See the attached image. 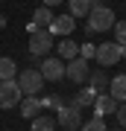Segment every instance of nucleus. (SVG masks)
<instances>
[{
    "label": "nucleus",
    "mask_w": 126,
    "mask_h": 131,
    "mask_svg": "<svg viewBox=\"0 0 126 131\" xmlns=\"http://www.w3.org/2000/svg\"><path fill=\"white\" fill-rule=\"evenodd\" d=\"M114 24H117V18H114V12L108 6H94L88 12V32H106Z\"/></svg>",
    "instance_id": "nucleus-1"
},
{
    "label": "nucleus",
    "mask_w": 126,
    "mask_h": 131,
    "mask_svg": "<svg viewBox=\"0 0 126 131\" xmlns=\"http://www.w3.org/2000/svg\"><path fill=\"white\" fill-rule=\"evenodd\" d=\"M15 82H18V88H21L23 96H38L41 88H44V76L38 73V70H32V67H29V70H21Z\"/></svg>",
    "instance_id": "nucleus-2"
},
{
    "label": "nucleus",
    "mask_w": 126,
    "mask_h": 131,
    "mask_svg": "<svg viewBox=\"0 0 126 131\" xmlns=\"http://www.w3.org/2000/svg\"><path fill=\"white\" fill-rule=\"evenodd\" d=\"M53 47V35L50 29H32L29 32V56L32 58H44Z\"/></svg>",
    "instance_id": "nucleus-3"
},
{
    "label": "nucleus",
    "mask_w": 126,
    "mask_h": 131,
    "mask_svg": "<svg viewBox=\"0 0 126 131\" xmlns=\"http://www.w3.org/2000/svg\"><path fill=\"white\" fill-rule=\"evenodd\" d=\"M21 99H23V93H21V88H18V82H15V79L0 82V108H3V111H9V108H18Z\"/></svg>",
    "instance_id": "nucleus-4"
},
{
    "label": "nucleus",
    "mask_w": 126,
    "mask_h": 131,
    "mask_svg": "<svg viewBox=\"0 0 126 131\" xmlns=\"http://www.w3.org/2000/svg\"><path fill=\"white\" fill-rule=\"evenodd\" d=\"M88 73H91V67H88V61H85L82 56L65 61V79H70V82L79 84V82H88Z\"/></svg>",
    "instance_id": "nucleus-5"
},
{
    "label": "nucleus",
    "mask_w": 126,
    "mask_h": 131,
    "mask_svg": "<svg viewBox=\"0 0 126 131\" xmlns=\"http://www.w3.org/2000/svg\"><path fill=\"white\" fill-rule=\"evenodd\" d=\"M94 58L100 61V67H114L117 61H120V44H117V41H106V44H100L97 52H94Z\"/></svg>",
    "instance_id": "nucleus-6"
},
{
    "label": "nucleus",
    "mask_w": 126,
    "mask_h": 131,
    "mask_svg": "<svg viewBox=\"0 0 126 131\" xmlns=\"http://www.w3.org/2000/svg\"><path fill=\"white\" fill-rule=\"evenodd\" d=\"M38 73L44 76V82H59V79H65V61L59 56L56 58H44L41 67H38Z\"/></svg>",
    "instance_id": "nucleus-7"
},
{
    "label": "nucleus",
    "mask_w": 126,
    "mask_h": 131,
    "mask_svg": "<svg viewBox=\"0 0 126 131\" xmlns=\"http://www.w3.org/2000/svg\"><path fill=\"white\" fill-rule=\"evenodd\" d=\"M56 122H59L62 128H68V131L79 128V125H82V119H79V108H76V105H62L59 111H56Z\"/></svg>",
    "instance_id": "nucleus-8"
},
{
    "label": "nucleus",
    "mask_w": 126,
    "mask_h": 131,
    "mask_svg": "<svg viewBox=\"0 0 126 131\" xmlns=\"http://www.w3.org/2000/svg\"><path fill=\"white\" fill-rule=\"evenodd\" d=\"M117 105H120V102H117L112 93H97V99H94V105H91V108H94V114L103 119L106 114H114V111H117Z\"/></svg>",
    "instance_id": "nucleus-9"
},
{
    "label": "nucleus",
    "mask_w": 126,
    "mask_h": 131,
    "mask_svg": "<svg viewBox=\"0 0 126 131\" xmlns=\"http://www.w3.org/2000/svg\"><path fill=\"white\" fill-rule=\"evenodd\" d=\"M73 26H76V20H73V15H59V18H53V24H50V35H62V38H68L70 32H73Z\"/></svg>",
    "instance_id": "nucleus-10"
},
{
    "label": "nucleus",
    "mask_w": 126,
    "mask_h": 131,
    "mask_svg": "<svg viewBox=\"0 0 126 131\" xmlns=\"http://www.w3.org/2000/svg\"><path fill=\"white\" fill-rule=\"evenodd\" d=\"M53 18H56V15L47 9V6H38V9L32 12V20H29V32H32V29H50Z\"/></svg>",
    "instance_id": "nucleus-11"
},
{
    "label": "nucleus",
    "mask_w": 126,
    "mask_h": 131,
    "mask_svg": "<svg viewBox=\"0 0 126 131\" xmlns=\"http://www.w3.org/2000/svg\"><path fill=\"white\" fill-rule=\"evenodd\" d=\"M108 76H106V67H100V70H91L88 73V88L91 90H97V93H103V90L108 88Z\"/></svg>",
    "instance_id": "nucleus-12"
},
{
    "label": "nucleus",
    "mask_w": 126,
    "mask_h": 131,
    "mask_svg": "<svg viewBox=\"0 0 126 131\" xmlns=\"http://www.w3.org/2000/svg\"><path fill=\"white\" fill-rule=\"evenodd\" d=\"M18 108H21V117H27V119H32L38 111H41V99L38 96H23L21 102H18Z\"/></svg>",
    "instance_id": "nucleus-13"
},
{
    "label": "nucleus",
    "mask_w": 126,
    "mask_h": 131,
    "mask_svg": "<svg viewBox=\"0 0 126 131\" xmlns=\"http://www.w3.org/2000/svg\"><path fill=\"white\" fill-rule=\"evenodd\" d=\"M76 56H79V44H76V41H70V38L59 41V58L62 61H70V58H76Z\"/></svg>",
    "instance_id": "nucleus-14"
},
{
    "label": "nucleus",
    "mask_w": 126,
    "mask_h": 131,
    "mask_svg": "<svg viewBox=\"0 0 126 131\" xmlns=\"http://www.w3.org/2000/svg\"><path fill=\"white\" fill-rule=\"evenodd\" d=\"M108 93H112L117 102H126V76H114L108 82Z\"/></svg>",
    "instance_id": "nucleus-15"
},
{
    "label": "nucleus",
    "mask_w": 126,
    "mask_h": 131,
    "mask_svg": "<svg viewBox=\"0 0 126 131\" xmlns=\"http://www.w3.org/2000/svg\"><path fill=\"white\" fill-rule=\"evenodd\" d=\"M94 99H97V90L85 88V90H76V96H73V105L82 111V108H91V105H94Z\"/></svg>",
    "instance_id": "nucleus-16"
},
{
    "label": "nucleus",
    "mask_w": 126,
    "mask_h": 131,
    "mask_svg": "<svg viewBox=\"0 0 126 131\" xmlns=\"http://www.w3.org/2000/svg\"><path fill=\"white\" fill-rule=\"evenodd\" d=\"M29 131H56V119L50 114H38V117H32V128Z\"/></svg>",
    "instance_id": "nucleus-17"
},
{
    "label": "nucleus",
    "mask_w": 126,
    "mask_h": 131,
    "mask_svg": "<svg viewBox=\"0 0 126 131\" xmlns=\"http://www.w3.org/2000/svg\"><path fill=\"white\" fill-rule=\"evenodd\" d=\"M18 76V64L12 58H0V82H9Z\"/></svg>",
    "instance_id": "nucleus-18"
},
{
    "label": "nucleus",
    "mask_w": 126,
    "mask_h": 131,
    "mask_svg": "<svg viewBox=\"0 0 126 131\" xmlns=\"http://www.w3.org/2000/svg\"><path fill=\"white\" fill-rule=\"evenodd\" d=\"M91 12V0H70V15L73 18H88Z\"/></svg>",
    "instance_id": "nucleus-19"
},
{
    "label": "nucleus",
    "mask_w": 126,
    "mask_h": 131,
    "mask_svg": "<svg viewBox=\"0 0 126 131\" xmlns=\"http://www.w3.org/2000/svg\"><path fill=\"white\" fill-rule=\"evenodd\" d=\"M79 131H108V128H106V122L100 119V117H94V119H88V122H82Z\"/></svg>",
    "instance_id": "nucleus-20"
},
{
    "label": "nucleus",
    "mask_w": 126,
    "mask_h": 131,
    "mask_svg": "<svg viewBox=\"0 0 126 131\" xmlns=\"http://www.w3.org/2000/svg\"><path fill=\"white\" fill-rule=\"evenodd\" d=\"M112 29H114V41L117 44H126V20H117Z\"/></svg>",
    "instance_id": "nucleus-21"
},
{
    "label": "nucleus",
    "mask_w": 126,
    "mask_h": 131,
    "mask_svg": "<svg viewBox=\"0 0 126 131\" xmlns=\"http://www.w3.org/2000/svg\"><path fill=\"white\" fill-rule=\"evenodd\" d=\"M94 52H97V47H94V44H79V56H82L85 61H91Z\"/></svg>",
    "instance_id": "nucleus-22"
},
{
    "label": "nucleus",
    "mask_w": 126,
    "mask_h": 131,
    "mask_svg": "<svg viewBox=\"0 0 126 131\" xmlns=\"http://www.w3.org/2000/svg\"><path fill=\"white\" fill-rule=\"evenodd\" d=\"M41 108H56V111H59V108H62V96H44L41 99Z\"/></svg>",
    "instance_id": "nucleus-23"
},
{
    "label": "nucleus",
    "mask_w": 126,
    "mask_h": 131,
    "mask_svg": "<svg viewBox=\"0 0 126 131\" xmlns=\"http://www.w3.org/2000/svg\"><path fill=\"white\" fill-rule=\"evenodd\" d=\"M117 122H120V128H126V102H120V105H117Z\"/></svg>",
    "instance_id": "nucleus-24"
},
{
    "label": "nucleus",
    "mask_w": 126,
    "mask_h": 131,
    "mask_svg": "<svg viewBox=\"0 0 126 131\" xmlns=\"http://www.w3.org/2000/svg\"><path fill=\"white\" fill-rule=\"evenodd\" d=\"M56 3H62V0H44V6L50 9V6H56Z\"/></svg>",
    "instance_id": "nucleus-25"
},
{
    "label": "nucleus",
    "mask_w": 126,
    "mask_h": 131,
    "mask_svg": "<svg viewBox=\"0 0 126 131\" xmlns=\"http://www.w3.org/2000/svg\"><path fill=\"white\" fill-rule=\"evenodd\" d=\"M120 58H126V44H120Z\"/></svg>",
    "instance_id": "nucleus-26"
},
{
    "label": "nucleus",
    "mask_w": 126,
    "mask_h": 131,
    "mask_svg": "<svg viewBox=\"0 0 126 131\" xmlns=\"http://www.w3.org/2000/svg\"><path fill=\"white\" fill-rule=\"evenodd\" d=\"M6 26V18H3V15H0V29H3Z\"/></svg>",
    "instance_id": "nucleus-27"
},
{
    "label": "nucleus",
    "mask_w": 126,
    "mask_h": 131,
    "mask_svg": "<svg viewBox=\"0 0 126 131\" xmlns=\"http://www.w3.org/2000/svg\"><path fill=\"white\" fill-rule=\"evenodd\" d=\"M114 131H126V128H114Z\"/></svg>",
    "instance_id": "nucleus-28"
},
{
    "label": "nucleus",
    "mask_w": 126,
    "mask_h": 131,
    "mask_svg": "<svg viewBox=\"0 0 126 131\" xmlns=\"http://www.w3.org/2000/svg\"><path fill=\"white\" fill-rule=\"evenodd\" d=\"M59 131H68V128H59Z\"/></svg>",
    "instance_id": "nucleus-29"
}]
</instances>
